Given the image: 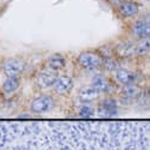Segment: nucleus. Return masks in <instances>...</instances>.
I'll return each mask as SVG.
<instances>
[{
    "instance_id": "obj_16",
    "label": "nucleus",
    "mask_w": 150,
    "mask_h": 150,
    "mask_svg": "<svg viewBox=\"0 0 150 150\" xmlns=\"http://www.w3.org/2000/svg\"><path fill=\"white\" fill-rule=\"evenodd\" d=\"M117 53L120 57H129L132 53H134V47L132 46L131 42H126V43H120L117 47Z\"/></svg>"
},
{
    "instance_id": "obj_6",
    "label": "nucleus",
    "mask_w": 150,
    "mask_h": 150,
    "mask_svg": "<svg viewBox=\"0 0 150 150\" xmlns=\"http://www.w3.org/2000/svg\"><path fill=\"white\" fill-rule=\"evenodd\" d=\"M73 86V81L72 78H70L69 76H60L57 78L53 88L54 91L59 95H66Z\"/></svg>"
},
{
    "instance_id": "obj_4",
    "label": "nucleus",
    "mask_w": 150,
    "mask_h": 150,
    "mask_svg": "<svg viewBox=\"0 0 150 150\" xmlns=\"http://www.w3.org/2000/svg\"><path fill=\"white\" fill-rule=\"evenodd\" d=\"M118 113V105L113 98L105 100L98 106V115L102 118H112Z\"/></svg>"
},
{
    "instance_id": "obj_17",
    "label": "nucleus",
    "mask_w": 150,
    "mask_h": 150,
    "mask_svg": "<svg viewBox=\"0 0 150 150\" xmlns=\"http://www.w3.org/2000/svg\"><path fill=\"white\" fill-rule=\"evenodd\" d=\"M78 115L81 118H84V119H89L91 117H94V109L89 106H83L81 109H79V113Z\"/></svg>"
},
{
    "instance_id": "obj_1",
    "label": "nucleus",
    "mask_w": 150,
    "mask_h": 150,
    "mask_svg": "<svg viewBox=\"0 0 150 150\" xmlns=\"http://www.w3.org/2000/svg\"><path fill=\"white\" fill-rule=\"evenodd\" d=\"M78 64L79 66L84 67V69H96L98 66L103 65V59L101 55L98 54H95V53H91V52H84L82 54H79L78 59Z\"/></svg>"
},
{
    "instance_id": "obj_3",
    "label": "nucleus",
    "mask_w": 150,
    "mask_h": 150,
    "mask_svg": "<svg viewBox=\"0 0 150 150\" xmlns=\"http://www.w3.org/2000/svg\"><path fill=\"white\" fill-rule=\"evenodd\" d=\"M24 66H25V62H24L22 59L10 58L4 62L3 70L7 77H17L19 73L23 72Z\"/></svg>"
},
{
    "instance_id": "obj_18",
    "label": "nucleus",
    "mask_w": 150,
    "mask_h": 150,
    "mask_svg": "<svg viewBox=\"0 0 150 150\" xmlns=\"http://www.w3.org/2000/svg\"><path fill=\"white\" fill-rule=\"evenodd\" d=\"M103 66L107 69V70H110V71H113V70H118V64H117V61L113 60V59H107V60H103Z\"/></svg>"
},
{
    "instance_id": "obj_10",
    "label": "nucleus",
    "mask_w": 150,
    "mask_h": 150,
    "mask_svg": "<svg viewBox=\"0 0 150 150\" xmlns=\"http://www.w3.org/2000/svg\"><path fill=\"white\" fill-rule=\"evenodd\" d=\"M119 11L124 17H132L134 15L138 13V5L133 1H124L119 6Z\"/></svg>"
},
{
    "instance_id": "obj_11",
    "label": "nucleus",
    "mask_w": 150,
    "mask_h": 150,
    "mask_svg": "<svg viewBox=\"0 0 150 150\" xmlns=\"http://www.w3.org/2000/svg\"><path fill=\"white\" fill-rule=\"evenodd\" d=\"M93 86L101 94V93H109L112 89V85L109 81L105 76H96L93 79Z\"/></svg>"
},
{
    "instance_id": "obj_7",
    "label": "nucleus",
    "mask_w": 150,
    "mask_h": 150,
    "mask_svg": "<svg viewBox=\"0 0 150 150\" xmlns=\"http://www.w3.org/2000/svg\"><path fill=\"white\" fill-rule=\"evenodd\" d=\"M57 78H58L57 74L52 70H45L39 73L36 83L40 88H48V86H51V85H54Z\"/></svg>"
},
{
    "instance_id": "obj_14",
    "label": "nucleus",
    "mask_w": 150,
    "mask_h": 150,
    "mask_svg": "<svg viewBox=\"0 0 150 150\" xmlns=\"http://www.w3.org/2000/svg\"><path fill=\"white\" fill-rule=\"evenodd\" d=\"M122 95L126 97V98L131 100V98H134V97H137V96H139V95H141V89L136 85V83L124 85Z\"/></svg>"
},
{
    "instance_id": "obj_5",
    "label": "nucleus",
    "mask_w": 150,
    "mask_h": 150,
    "mask_svg": "<svg viewBox=\"0 0 150 150\" xmlns=\"http://www.w3.org/2000/svg\"><path fill=\"white\" fill-rule=\"evenodd\" d=\"M132 34L136 37H139V39L148 37L150 35V15L134 23V25L132 28Z\"/></svg>"
},
{
    "instance_id": "obj_12",
    "label": "nucleus",
    "mask_w": 150,
    "mask_h": 150,
    "mask_svg": "<svg viewBox=\"0 0 150 150\" xmlns=\"http://www.w3.org/2000/svg\"><path fill=\"white\" fill-rule=\"evenodd\" d=\"M150 52V37H143L134 46V53L137 55H146Z\"/></svg>"
},
{
    "instance_id": "obj_2",
    "label": "nucleus",
    "mask_w": 150,
    "mask_h": 150,
    "mask_svg": "<svg viewBox=\"0 0 150 150\" xmlns=\"http://www.w3.org/2000/svg\"><path fill=\"white\" fill-rule=\"evenodd\" d=\"M53 107H54V100L51 96H40L33 100L30 109L33 113L42 114L53 109Z\"/></svg>"
},
{
    "instance_id": "obj_8",
    "label": "nucleus",
    "mask_w": 150,
    "mask_h": 150,
    "mask_svg": "<svg viewBox=\"0 0 150 150\" xmlns=\"http://www.w3.org/2000/svg\"><path fill=\"white\" fill-rule=\"evenodd\" d=\"M100 96V93L94 88V86H83L78 91V97L83 102H93L97 100Z\"/></svg>"
},
{
    "instance_id": "obj_15",
    "label": "nucleus",
    "mask_w": 150,
    "mask_h": 150,
    "mask_svg": "<svg viewBox=\"0 0 150 150\" xmlns=\"http://www.w3.org/2000/svg\"><path fill=\"white\" fill-rule=\"evenodd\" d=\"M48 66L52 70H60L65 66V59L60 54H54L48 59Z\"/></svg>"
},
{
    "instance_id": "obj_13",
    "label": "nucleus",
    "mask_w": 150,
    "mask_h": 150,
    "mask_svg": "<svg viewBox=\"0 0 150 150\" xmlns=\"http://www.w3.org/2000/svg\"><path fill=\"white\" fill-rule=\"evenodd\" d=\"M19 86V79L17 77H7V79L3 84V90L6 94L15 93Z\"/></svg>"
},
{
    "instance_id": "obj_9",
    "label": "nucleus",
    "mask_w": 150,
    "mask_h": 150,
    "mask_svg": "<svg viewBox=\"0 0 150 150\" xmlns=\"http://www.w3.org/2000/svg\"><path fill=\"white\" fill-rule=\"evenodd\" d=\"M115 78L117 81L122 84V85H127V84H132L136 81V74L125 70V69H118L115 71Z\"/></svg>"
}]
</instances>
